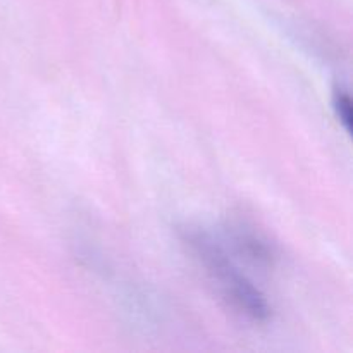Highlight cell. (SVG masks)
<instances>
[{
    "mask_svg": "<svg viewBox=\"0 0 353 353\" xmlns=\"http://www.w3.org/2000/svg\"><path fill=\"white\" fill-rule=\"evenodd\" d=\"M179 236L234 312L259 324L271 317V305L264 293L234 265L223 245L214 240L212 234L200 228L186 226L179 231Z\"/></svg>",
    "mask_w": 353,
    "mask_h": 353,
    "instance_id": "6da1fadb",
    "label": "cell"
},
{
    "mask_svg": "<svg viewBox=\"0 0 353 353\" xmlns=\"http://www.w3.org/2000/svg\"><path fill=\"white\" fill-rule=\"evenodd\" d=\"M233 241L238 254L245 255L247 259L254 261L255 264H269L272 259V252L264 240L247 231L245 228H238L233 231Z\"/></svg>",
    "mask_w": 353,
    "mask_h": 353,
    "instance_id": "7a4b0ae2",
    "label": "cell"
},
{
    "mask_svg": "<svg viewBox=\"0 0 353 353\" xmlns=\"http://www.w3.org/2000/svg\"><path fill=\"white\" fill-rule=\"evenodd\" d=\"M334 110H336V116L338 119H340V123L343 124L347 130H350L352 102L348 93H345L343 90H336V93H334Z\"/></svg>",
    "mask_w": 353,
    "mask_h": 353,
    "instance_id": "3957f363",
    "label": "cell"
}]
</instances>
